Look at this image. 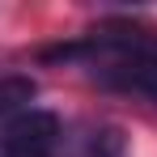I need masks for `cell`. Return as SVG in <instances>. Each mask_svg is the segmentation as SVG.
Wrapping results in <instances>:
<instances>
[{
  "mask_svg": "<svg viewBox=\"0 0 157 157\" xmlns=\"http://www.w3.org/2000/svg\"><path fill=\"white\" fill-rule=\"evenodd\" d=\"M43 55L81 64L102 89H115V94L157 106V43L136 26H102L77 43H64V47L43 51Z\"/></svg>",
  "mask_w": 157,
  "mask_h": 157,
  "instance_id": "cell-1",
  "label": "cell"
},
{
  "mask_svg": "<svg viewBox=\"0 0 157 157\" xmlns=\"http://www.w3.org/2000/svg\"><path fill=\"white\" fill-rule=\"evenodd\" d=\"M59 136L64 132L51 110H26L0 128V157H55Z\"/></svg>",
  "mask_w": 157,
  "mask_h": 157,
  "instance_id": "cell-2",
  "label": "cell"
},
{
  "mask_svg": "<svg viewBox=\"0 0 157 157\" xmlns=\"http://www.w3.org/2000/svg\"><path fill=\"white\" fill-rule=\"evenodd\" d=\"M30 102H34V81L30 77H17V72L0 77V128L21 119L26 110H34Z\"/></svg>",
  "mask_w": 157,
  "mask_h": 157,
  "instance_id": "cell-3",
  "label": "cell"
},
{
  "mask_svg": "<svg viewBox=\"0 0 157 157\" xmlns=\"http://www.w3.org/2000/svg\"><path fill=\"white\" fill-rule=\"evenodd\" d=\"M89 157H128V144L115 128H98L89 140Z\"/></svg>",
  "mask_w": 157,
  "mask_h": 157,
  "instance_id": "cell-4",
  "label": "cell"
}]
</instances>
